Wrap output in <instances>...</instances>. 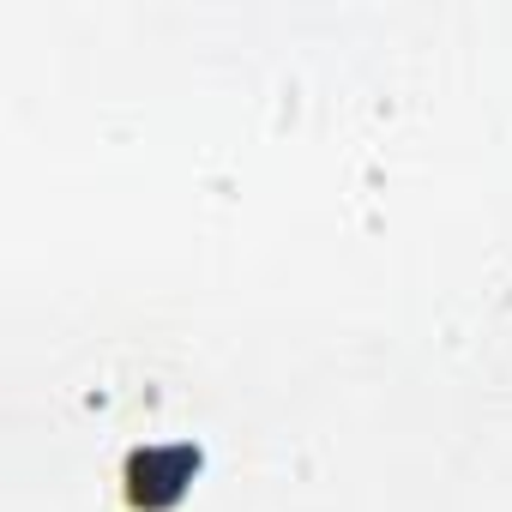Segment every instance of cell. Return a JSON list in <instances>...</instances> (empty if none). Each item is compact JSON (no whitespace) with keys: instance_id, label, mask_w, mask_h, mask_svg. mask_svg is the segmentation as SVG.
<instances>
[{"instance_id":"cell-1","label":"cell","mask_w":512,"mask_h":512,"mask_svg":"<svg viewBox=\"0 0 512 512\" xmlns=\"http://www.w3.org/2000/svg\"><path fill=\"white\" fill-rule=\"evenodd\" d=\"M133 482H139V494H145V500L169 494L175 482H187V452H157V458H139V464H133Z\"/></svg>"}]
</instances>
